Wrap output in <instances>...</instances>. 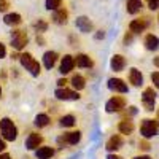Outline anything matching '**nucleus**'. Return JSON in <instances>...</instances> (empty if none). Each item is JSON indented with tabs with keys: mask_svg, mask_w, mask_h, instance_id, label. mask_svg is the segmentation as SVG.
I'll return each mask as SVG.
<instances>
[{
	"mask_svg": "<svg viewBox=\"0 0 159 159\" xmlns=\"http://www.w3.org/2000/svg\"><path fill=\"white\" fill-rule=\"evenodd\" d=\"M0 132H2L3 139L10 140V142L16 140V137H18V129H16L15 124H13L11 119H8V118L0 119Z\"/></svg>",
	"mask_w": 159,
	"mask_h": 159,
	"instance_id": "f257e3e1",
	"label": "nucleus"
},
{
	"mask_svg": "<svg viewBox=\"0 0 159 159\" xmlns=\"http://www.w3.org/2000/svg\"><path fill=\"white\" fill-rule=\"evenodd\" d=\"M159 132V121L156 119H143L140 126V134L143 139H151Z\"/></svg>",
	"mask_w": 159,
	"mask_h": 159,
	"instance_id": "f03ea898",
	"label": "nucleus"
},
{
	"mask_svg": "<svg viewBox=\"0 0 159 159\" xmlns=\"http://www.w3.org/2000/svg\"><path fill=\"white\" fill-rule=\"evenodd\" d=\"M19 59H21V64L25 67V70H29L34 76H37V75L40 73V64H38V62L29 54V52H25V54H21Z\"/></svg>",
	"mask_w": 159,
	"mask_h": 159,
	"instance_id": "7ed1b4c3",
	"label": "nucleus"
},
{
	"mask_svg": "<svg viewBox=\"0 0 159 159\" xmlns=\"http://www.w3.org/2000/svg\"><path fill=\"white\" fill-rule=\"evenodd\" d=\"M29 38H27V34L24 30H13L11 32V46L15 49H22L25 45H27Z\"/></svg>",
	"mask_w": 159,
	"mask_h": 159,
	"instance_id": "20e7f679",
	"label": "nucleus"
},
{
	"mask_svg": "<svg viewBox=\"0 0 159 159\" xmlns=\"http://www.w3.org/2000/svg\"><path fill=\"white\" fill-rule=\"evenodd\" d=\"M154 100H156V92L153 91V88H147L142 94V102L143 107L147 108L148 111H151L154 108Z\"/></svg>",
	"mask_w": 159,
	"mask_h": 159,
	"instance_id": "39448f33",
	"label": "nucleus"
},
{
	"mask_svg": "<svg viewBox=\"0 0 159 159\" xmlns=\"http://www.w3.org/2000/svg\"><path fill=\"white\" fill-rule=\"evenodd\" d=\"M126 107V100H124V97H119V96H115V97H111L108 102H107V111L108 113H115V111H121L123 108Z\"/></svg>",
	"mask_w": 159,
	"mask_h": 159,
	"instance_id": "423d86ee",
	"label": "nucleus"
},
{
	"mask_svg": "<svg viewBox=\"0 0 159 159\" xmlns=\"http://www.w3.org/2000/svg\"><path fill=\"white\" fill-rule=\"evenodd\" d=\"M56 97L59 99V100H78L80 99V96H78V92L76 91H70V89H57L56 91Z\"/></svg>",
	"mask_w": 159,
	"mask_h": 159,
	"instance_id": "0eeeda50",
	"label": "nucleus"
},
{
	"mask_svg": "<svg viewBox=\"0 0 159 159\" xmlns=\"http://www.w3.org/2000/svg\"><path fill=\"white\" fill-rule=\"evenodd\" d=\"M80 139H81V134L76 130V132H69V134L59 137L57 142L59 143H65V145H76L80 142Z\"/></svg>",
	"mask_w": 159,
	"mask_h": 159,
	"instance_id": "6e6552de",
	"label": "nucleus"
},
{
	"mask_svg": "<svg viewBox=\"0 0 159 159\" xmlns=\"http://www.w3.org/2000/svg\"><path fill=\"white\" fill-rule=\"evenodd\" d=\"M108 88H110L111 91L121 92V94L127 92V84L123 81V80H119V78H111V80H108Z\"/></svg>",
	"mask_w": 159,
	"mask_h": 159,
	"instance_id": "1a4fd4ad",
	"label": "nucleus"
},
{
	"mask_svg": "<svg viewBox=\"0 0 159 159\" xmlns=\"http://www.w3.org/2000/svg\"><path fill=\"white\" fill-rule=\"evenodd\" d=\"M147 27H148V21L147 19H134V21L129 24V30L132 34H140Z\"/></svg>",
	"mask_w": 159,
	"mask_h": 159,
	"instance_id": "9d476101",
	"label": "nucleus"
},
{
	"mask_svg": "<svg viewBox=\"0 0 159 159\" xmlns=\"http://www.w3.org/2000/svg\"><path fill=\"white\" fill-rule=\"evenodd\" d=\"M43 139L42 135H38V134H30L27 137V140H25V147H27V150H37L40 145H42Z\"/></svg>",
	"mask_w": 159,
	"mask_h": 159,
	"instance_id": "9b49d317",
	"label": "nucleus"
},
{
	"mask_svg": "<svg viewBox=\"0 0 159 159\" xmlns=\"http://www.w3.org/2000/svg\"><path fill=\"white\" fill-rule=\"evenodd\" d=\"M75 67V61L72 56H64L62 57V62H61V73H70Z\"/></svg>",
	"mask_w": 159,
	"mask_h": 159,
	"instance_id": "f8f14e48",
	"label": "nucleus"
},
{
	"mask_svg": "<svg viewBox=\"0 0 159 159\" xmlns=\"http://www.w3.org/2000/svg\"><path fill=\"white\" fill-rule=\"evenodd\" d=\"M67 18H69V13L64 8H57V10L52 11V21L56 24H65L67 22Z\"/></svg>",
	"mask_w": 159,
	"mask_h": 159,
	"instance_id": "ddd939ff",
	"label": "nucleus"
},
{
	"mask_svg": "<svg viewBox=\"0 0 159 159\" xmlns=\"http://www.w3.org/2000/svg\"><path fill=\"white\" fill-rule=\"evenodd\" d=\"M75 24H76V27L81 30V32H91V30H92V22H91L89 18H86V16L76 18Z\"/></svg>",
	"mask_w": 159,
	"mask_h": 159,
	"instance_id": "4468645a",
	"label": "nucleus"
},
{
	"mask_svg": "<svg viewBox=\"0 0 159 159\" xmlns=\"http://www.w3.org/2000/svg\"><path fill=\"white\" fill-rule=\"evenodd\" d=\"M129 81L134 86H142L143 84V75L137 69H130L129 70Z\"/></svg>",
	"mask_w": 159,
	"mask_h": 159,
	"instance_id": "2eb2a0df",
	"label": "nucleus"
},
{
	"mask_svg": "<svg viewBox=\"0 0 159 159\" xmlns=\"http://www.w3.org/2000/svg\"><path fill=\"white\" fill-rule=\"evenodd\" d=\"M111 69L115 70V72H121L123 69H124V65H126V59L121 56V54H115L113 57H111Z\"/></svg>",
	"mask_w": 159,
	"mask_h": 159,
	"instance_id": "dca6fc26",
	"label": "nucleus"
},
{
	"mask_svg": "<svg viewBox=\"0 0 159 159\" xmlns=\"http://www.w3.org/2000/svg\"><path fill=\"white\" fill-rule=\"evenodd\" d=\"M123 147V139H121V135H113V137H110V140L107 142V150L108 151H116V150H119Z\"/></svg>",
	"mask_w": 159,
	"mask_h": 159,
	"instance_id": "f3484780",
	"label": "nucleus"
},
{
	"mask_svg": "<svg viewBox=\"0 0 159 159\" xmlns=\"http://www.w3.org/2000/svg\"><path fill=\"white\" fill-rule=\"evenodd\" d=\"M145 46H147V49H150V51H156L159 48V38L153 34L147 35L145 37Z\"/></svg>",
	"mask_w": 159,
	"mask_h": 159,
	"instance_id": "a211bd4d",
	"label": "nucleus"
},
{
	"mask_svg": "<svg viewBox=\"0 0 159 159\" xmlns=\"http://www.w3.org/2000/svg\"><path fill=\"white\" fill-rule=\"evenodd\" d=\"M56 61H57V52H54V51L45 52V56H43V64H45L46 69H52V65L56 64Z\"/></svg>",
	"mask_w": 159,
	"mask_h": 159,
	"instance_id": "6ab92c4d",
	"label": "nucleus"
},
{
	"mask_svg": "<svg viewBox=\"0 0 159 159\" xmlns=\"http://www.w3.org/2000/svg\"><path fill=\"white\" fill-rule=\"evenodd\" d=\"M73 61H75V64L78 65V67H81V69H88V67H91V65H92V61L86 54H78Z\"/></svg>",
	"mask_w": 159,
	"mask_h": 159,
	"instance_id": "aec40b11",
	"label": "nucleus"
},
{
	"mask_svg": "<svg viewBox=\"0 0 159 159\" xmlns=\"http://www.w3.org/2000/svg\"><path fill=\"white\" fill-rule=\"evenodd\" d=\"M126 8H127L129 15H135V13H139L140 8H142V0H127Z\"/></svg>",
	"mask_w": 159,
	"mask_h": 159,
	"instance_id": "412c9836",
	"label": "nucleus"
},
{
	"mask_svg": "<svg viewBox=\"0 0 159 159\" xmlns=\"http://www.w3.org/2000/svg\"><path fill=\"white\" fill-rule=\"evenodd\" d=\"M21 15H18V13H8V15L3 18V22L7 25H18L21 24Z\"/></svg>",
	"mask_w": 159,
	"mask_h": 159,
	"instance_id": "4be33fe9",
	"label": "nucleus"
},
{
	"mask_svg": "<svg viewBox=\"0 0 159 159\" xmlns=\"http://www.w3.org/2000/svg\"><path fill=\"white\" fill-rule=\"evenodd\" d=\"M132 130H134V124H132V121H129V119H124V121L119 123V132L121 134H132Z\"/></svg>",
	"mask_w": 159,
	"mask_h": 159,
	"instance_id": "5701e85b",
	"label": "nucleus"
},
{
	"mask_svg": "<svg viewBox=\"0 0 159 159\" xmlns=\"http://www.w3.org/2000/svg\"><path fill=\"white\" fill-rule=\"evenodd\" d=\"M52 154H54V151H52V148L49 147H42L37 150V157L38 159H49Z\"/></svg>",
	"mask_w": 159,
	"mask_h": 159,
	"instance_id": "b1692460",
	"label": "nucleus"
},
{
	"mask_svg": "<svg viewBox=\"0 0 159 159\" xmlns=\"http://www.w3.org/2000/svg\"><path fill=\"white\" fill-rule=\"evenodd\" d=\"M72 84H73V88H75L76 91L83 89V88H84V78H83L81 75H75V76L72 78Z\"/></svg>",
	"mask_w": 159,
	"mask_h": 159,
	"instance_id": "393cba45",
	"label": "nucleus"
},
{
	"mask_svg": "<svg viewBox=\"0 0 159 159\" xmlns=\"http://www.w3.org/2000/svg\"><path fill=\"white\" fill-rule=\"evenodd\" d=\"M48 123H49V118H48L46 115H37V118H35V126L45 127V126H48Z\"/></svg>",
	"mask_w": 159,
	"mask_h": 159,
	"instance_id": "a878e982",
	"label": "nucleus"
},
{
	"mask_svg": "<svg viewBox=\"0 0 159 159\" xmlns=\"http://www.w3.org/2000/svg\"><path fill=\"white\" fill-rule=\"evenodd\" d=\"M75 121H76V119H75L72 115L62 116V118H61V126H64V127H72V126L75 124Z\"/></svg>",
	"mask_w": 159,
	"mask_h": 159,
	"instance_id": "bb28decb",
	"label": "nucleus"
},
{
	"mask_svg": "<svg viewBox=\"0 0 159 159\" xmlns=\"http://www.w3.org/2000/svg\"><path fill=\"white\" fill-rule=\"evenodd\" d=\"M61 0H46V10L49 11H54L57 8H61Z\"/></svg>",
	"mask_w": 159,
	"mask_h": 159,
	"instance_id": "cd10ccee",
	"label": "nucleus"
},
{
	"mask_svg": "<svg viewBox=\"0 0 159 159\" xmlns=\"http://www.w3.org/2000/svg\"><path fill=\"white\" fill-rule=\"evenodd\" d=\"M46 29H48V24L43 21V19H38V22H35V30L37 32H46Z\"/></svg>",
	"mask_w": 159,
	"mask_h": 159,
	"instance_id": "c85d7f7f",
	"label": "nucleus"
},
{
	"mask_svg": "<svg viewBox=\"0 0 159 159\" xmlns=\"http://www.w3.org/2000/svg\"><path fill=\"white\" fill-rule=\"evenodd\" d=\"M147 3H148L150 10H157L159 8V0H147Z\"/></svg>",
	"mask_w": 159,
	"mask_h": 159,
	"instance_id": "c756f323",
	"label": "nucleus"
},
{
	"mask_svg": "<svg viewBox=\"0 0 159 159\" xmlns=\"http://www.w3.org/2000/svg\"><path fill=\"white\" fill-rule=\"evenodd\" d=\"M151 81H153V84L159 89V72H154V73H151Z\"/></svg>",
	"mask_w": 159,
	"mask_h": 159,
	"instance_id": "7c9ffc66",
	"label": "nucleus"
},
{
	"mask_svg": "<svg viewBox=\"0 0 159 159\" xmlns=\"http://www.w3.org/2000/svg\"><path fill=\"white\" fill-rule=\"evenodd\" d=\"M8 7H10V3H8V0H0V13H3V11H7V10H8Z\"/></svg>",
	"mask_w": 159,
	"mask_h": 159,
	"instance_id": "2f4dec72",
	"label": "nucleus"
},
{
	"mask_svg": "<svg viewBox=\"0 0 159 159\" xmlns=\"http://www.w3.org/2000/svg\"><path fill=\"white\" fill-rule=\"evenodd\" d=\"M5 54H7L5 45H2V43H0V59H2V57H5Z\"/></svg>",
	"mask_w": 159,
	"mask_h": 159,
	"instance_id": "473e14b6",
	"label": "nucleus"
},
{
	"mask_svg": "<svg viewBox=\"0 0 159 159\" xmlns=\"http://www.w3.org/2000/svg\"><path fill=\"white\" fill-rule=\"evenodd\" d=\"M130 42H132V32L124 35V43H130Z\"/></svg>",
	"mask_w": 159,
	"mask_h": 159,
	"instance_id": "72a5a7b5",
	"label": "nucleus"
},
{
	"mask_svg": "<svg viewBox=\"0 0 159 159\" xmlns=\"http://www.w3.org/2000/svg\"><path fill=\"white\" fill-rule=\"evenodd\" d=\"M140 148H142V150H150V145H148L147 142H142V143H140Z\"/></svg>",
	"mask_w": 159,
	"mask_h": 159,
	"instance_id": "f704fd0d",
	"label": "nucleus"
},
{
	"mask_svg": "<svg viewBox=\"0 0 159 159\" xmlns=\"http://www.w3.org/2000/svg\"><path fill=\"white\" fill-rule=\"evenodd\" d=\"M103 37H105V34H103L102 30H99V32L96 34V38H97V40H100V38H103Z\"/></svg>",
	"mask_w": 159,
	"mask_h": 159,
	"instance_id": "c9c22d12",
	"label": "nucleus"
},
{
	"mask_svg": "<svg viewBox=\"0 0 159 159\" xmlns=\"http://www.w3.org/2000/svg\"><path fill=\"white\" fill-rule=\"evenodd\" d=\"M107 159H123V157H121V156H116V154H110Z\"/></svg>",
	"mask_w": 159,
	"mask_h": 159,
	"instance_id": "e433bc0d",
	"label": "nucleus"
},
{
	"mask_svg": "<svg viewBox=\"0 0 159 159\" xmlns=\"http://www.w3.org/2000/svg\"><path fill=\"white\" fill-rule=\"evenodd\" d=\"M3 150H5V142L0 139V151H3Z\"/></svg>",
	"mask_w": 159,
	"mask_h": 159,
	"instance_id": "4c0bfd02",
	"label": "nucleus"
},
{
	"mask_svg": "<svg viewBox=\"0 0 159 159\" xmlns=\"http://www.w3.org/2000/svg\"><path fill=\"white\" fill-rule=\"evenodd\" d=\"M153 62H154V65H156V67L159 69V56H157V57H154V61H153Z\"/></svg>",
	"mask_w": 159,
	"mask_h": 159,
	"instance_id": "58836bf2",
	"label": "nucleus"
},
{
	"mask_svg": "<svg viewBox=\"0 0 159 159\" xmlns=\"http://www.w3.org/2000/svg\"><path fill=\"white\" fill-rule=\"evenodd\" d=\"M65 83H67L65 80H59V81H57V84H59V86H65Z\"/></svg>",
	"mask_w": 159,
	"mask_h": 159,
	"instance_id": "ea45409f",
	"label": "nucleus"
},
{
	"mask_svg": "<svg viewBox=\"0 0 159 159\" xmlns=\"http://www.w3.org/2000/svg\"><path fill=\"white\" fill-rule=\"evenodd\" d=\"M0 159H10V154H7V153L5 154H0Z\"/></svg>",
	"mask_w": 159,
	"mask_h": 159,
	"instance_id": "a19ab883",
	"label": "nucleus"
},
{
	"mask_svg": "<svg viewBox=\"0 0 159 159\" xmlns=\"http://www.w3.org/2000/svg\"><path fill=\"white\" fill-rule=\"evenodd\" d=\"M134 159H151L150 156H137V157H134Z\"/></svg>",
	"mask_w": 159,
	"mask_h": 159,
	"instance_id": "79ce46f5",
	"label": "nucleus"
},
{
	"mask_svg": "<svg viewBox=\"0 0 159 159\" xmlns=\"http://www.w3.org/2000/svg\"><path fill=\"white\" fill-rule=\"evenodd\" d=\"M0 94H2V89H0Z\"/></svg>",
	"mask_w": 159,
	"mask_h": 159,
	"instance_id": "37998d69",
	"label": "nucleus"
}]
</instances>
